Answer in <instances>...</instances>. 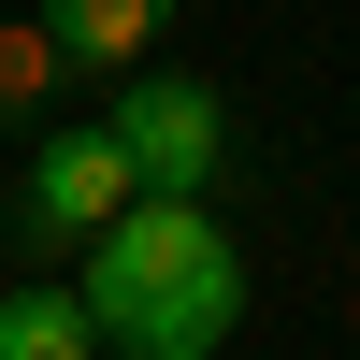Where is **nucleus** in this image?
<instances>
[{
  "label": "nucleus",
  "instance_id": "6",
  "mask_svg": "<svg viewBox=\"0 0 360 360\" xmlns=\"http://www.w3.org/2000/svg\"><path fill=\"white\" fill-rule=\"evenodd\" d=\"M44 86H58V44L44 29H0V115H29Z\"/></svg>",
  "mask_w": 360,
  "mask_h": 360
},
{
  "label": "nucleus",
  "instance_id": "3",
  "mask_svg": "<svg viewBox=\"0 0 360 360\" xmlns=\"http://www.w3.org/2000/svg\"><path fill=\"white\" fill-rule=\"evenodd\" d=\"M130 202H144V188H130V159H115V130H101V115H58V130H29L15 231H29L44 259H86L115 217H130Z\"/></svg>",
  "mask_w": 360,
  "mask_h": 360
},
{
  "label": "nucleus",
  "instance_id": "4",
  "mask_svg": "<svg viewBox=\"0 0 360 360\" xmlns=\"http://www.w3.org/2000/svg\"><path fill=\"white\" fill-rule=\"evenodd\" d=\"M44 44H58V72H115L130 86L144 44H159V0H72V15H44Z\"/></svg>",
  "mask_w": 360,
  "mask_h": 360
},
{
  "label": "nucleus",
  "instance_id": "1",
  "mask_svg": "<svg viewBox=\"0 0 360 360\" xmlns=\"http://www.w3.org/2000/svg\"><path fill=\"white\" fill-rule=\"evenodd\" d=\"M72 303L115 360H217L245 332V245L217 231V202H130L86 245Z\"/></svg>",
  "mask_w": 360,
  "mask_h": 360
},
{
  "label": "nucleus",
  "instance_id": "5",
  "mask_svg": "<svg viewBox=\"0 0 360 360\" xmlns=\"http://www.w3.org/2000/svg\"><path fill=\"white\" fill-rule=\"evenodd\" d=\"M0 360H101L72 288H0Z\"/></svg>",
  "mask_w": 360,
  "mask_h": 360
},
{
  "label": "nucleus",
  "instance_id": "2",
  "mask_svg": "<svg viewBox=\"0 0 360 360\" xmlns=\"http://www.w3.org/2000/svg\"><path fill=\"white\" fill-rule=\"evenodd\" d=\"M101 130H115V159H130L144 202H202V188L231 173V101H217L202 72H130V86L101 101Z\"/></svg>",
  "mask_w": 360,
  "mask_h": 360
}]
</instances>
